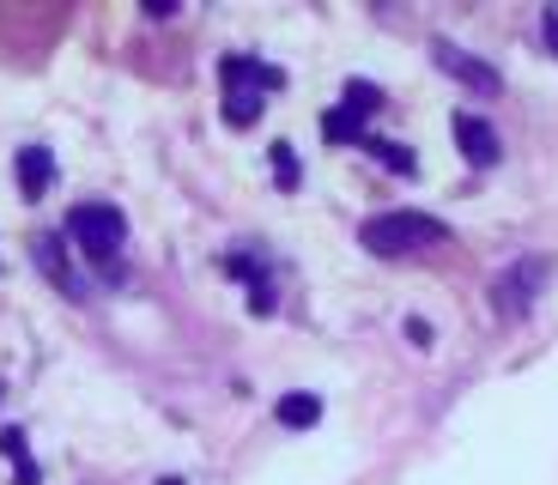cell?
<instances>
[{
	"mask_svg": "<svg viewBox=\"0 0 558 485\" xmlns=\"http://www.w3.org/2000/svg\"><path fill=\"white\" fill-rule=\"evenodd\" d=\"M359 243H364L371 255H407V250H432V243H449V225L432 219V213L395 207V213L364 219V225H359Z\"/></svg>",
	"mask_w": 558,
	"mask_h": 485,
	"instance_id": "obj_1",
	"label": "cell"
},
{
	"mask_svg": "<svg viewBox=\"0 0 558 485\" xmlns=\"http://www.w3.org/2000/svg\"><path fill=\"white\" fill-rule=\"evenodd\" d=\"M219 73H225V122L231 128H250L255 116H262L267 92L286 85V73L267 68V61H255V56H225Z\"/></svg>",
	"mask_w": 558,
	"mask_h": 485,
	"instance_id": "obj_2",
	"label": "cell"
},
{
	"mask_svg": "<svg viewBox=\"0 0 558 485\" xmlns=\"http://www.w3.org/2000/svg\"><path fill=\"white\" fill-rule=\"evenodd\" d=\"M68 237L80 243L85 255L98 267H110L116 255H122V243H128V219L116 207H104V201H85V207H73L68 213Z\"/></svg>",
	"mask_w": 558,
	"mask_h": 485,
	"instance_id": "obj_3",
	"label": "cell"
},
{
	"mask_svg": "<svg viewBox=\"0 0 558 485\" xmlns=\"http://www.w3.org/2000/svg\"><path fill=\"white\" fill-rule=\"evenodd\" d=\"M541 286H546V262H541V255H522L517 267H504V274H498L492 304H498L504 322H522L534 310V298H541Z\"/></svg>",
	"mask_w": 558,
	"mask_h": 485,
	"instance_id": "obj_4",
	"label": "cell"
},
{
	"mask_svg": "<svg viewBox=\"0 0 558 485\" xmlns=\"http://www.w3.org/2000/svg\"><path fill=\"white\" fill-rule=\"evenodd\" d=\"M432 61L449 73V80H461L468 92H480V97H498V92H504V73L492 68V61L468 56V49H461V43H449V37L432 43Z\"/></svg>",
	"mask_w": 558,
	"mask_h": 485,
	"instance_id": "obj_5",
	"label": "cell"
},
{
	"mask_svg": "<svg viewBox=\"0 0 558 485\" xmlns=\"http://www.w3.org/2000/svg\"><path fill=\"white\" fill-rule=\"evenodd\" d=\"M456 146H461V158H468V165L474 170H492L504 158V146H498V128L486 122V116H474V110H456Z\"/></svg>",
	"mask_w": 558,
	"mask_h": 485,
	"instance_id": "obj_6",
	"label": "cell"
},
{
	"mask_svg": "<svg viewBox=\"0 0 558 485\" xmlns=\"http://www.w3.org/2000/svg\"><path fill=\"white\" fill-rule=\"evenodd\" d=\"M31 255H37V267H43V274L56 279V291H68L73 304H80V298H85V279L73 274V262H68V243H61L56 231H37V237H31Z\"/></svg>",
	"mask_w": 558,
	"mask_h": 485,
	"instance_id": "obj_7",
	"label": "cell"
},
{
	"mask_svg": "<svg viewBox=\"0 0 558 485\" xmlns=\"http://www.w3.org/2000/svg\"><path fill=\"white\" fill-rule=\"evenodd\" d=\"M13 170H19V194H25V201H43L49 182H56V158H49V146H19Z\"/></svg>",
	"mask_w": 558,
	"mask_h": 485,
	"instance_id": "obj_8",
	"label": "cell"
},
{
	"mask_svg": "<svg viewBox=\"0 0 558 485\" xmlns=\"http://www.w3.org/2000/svg\"><path fill=\"white\" fill-rule=\"evenodd\" d=\"M274 413H279V425H292V431H310V425H316V419H322V401H316V395H286V401H279Z\"/></svg>",
	"mask_w": 558,
	"mask_h": 485,
	"instance_id": "obj_9",
	"label": "cell"
},
{
	"mask_svg": "<svg viewBox=\"0 0 558 485\" xmlns=\"http://www.w3.org/2000/svg\"><path fill=\"white\" fill-rule=\"evenodd\" d=\"M364 153L377 158V165L401 170V177H413V153H407L401 140H377V134H364Z\"/></svg>",
	"mask_w": 558,
	"mask_h": 485,
	"instance_id": "obj_10",
	"label": "cell"
},
{
	"mask_svg": "<svg viewBox=\"0 0 558 485\" xmlns=\"http://www.w3.org/2000/svg\"><path fill=\"white\" fill-rule=\"evenodd\" d=\"M340 110H352V116H377L383 110V92L371 80H347V92H340Z\"/></svg>",
	"mask_w": 558,
	"mask_h": 485,
	"instance_id": "obj_11",
	"label": "cell"
},
{
	"mask_svg": "<svg viewBox=\"0 0 558 485\" xmlns=\"http://www.w3.org/2000/svg\"><path fill=\"white\" fill-rule=\"evenodd\" d=\"M274 177H279V189H298V153L279 140L274 146Z\"/></svg>",
	"mask_w": 558,
	"mask_h": 485,
	"instance_id": "obj_12",
	"label": "cell"
},
{
	"mask_svg": "<svg viewBox=\"0 0 558 485\" xmlns=\"http://www.w3.org/2000/svg\"><path fill=\"white\" fill-rule=\"evenodd\" d=\"M407 340H413V347H432V322L407 316Z\"/></svg>",
	"mask_w": 558,
	"mask_h": 485,
	"instance_id": "obj_13",
	"label": "cell"
},
{
	"mask_svg": "<svg viewBox=\"0 0 558 485\" xmlns=\"http://www.w3.org/2000/svg\"><path fill=\"white\" fill-rule=\"evenodd\" d=\"M541 31H546V49L558 56V7H546V13H541Z\"/></svg>",
	"mask_w": 558,
	"mask_h": 485,
	"instance_id": "obj_14",
	"label": "cell"
},
{
	"mask_svg": "<svg viewBox=\"0 0 558 485\" xmlns=\"http://www.w3.org/2000/svg\"><path fill=\"white\" fill-rule=\"evenodd\" d=\"M158 485H189V480H177V473H170V480H158Z\"/></svg>",
	"mask_w": 558,
	"mask_h": 485,
	"instance_id": "obj_15",
	"label": "cell"
}]
</instances>
